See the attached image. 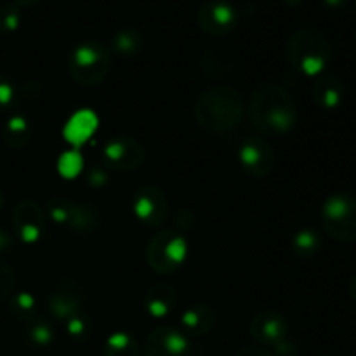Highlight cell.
<instances>
[{
	"label": "cell",
	"instance_id": "obj_1",
	"mask_svg": "<svg viewBox=\"0 0 356 356\" xmlns=\"http://www.w3.org/2000/svg\"><path fill=\"white\" fill-rule=\"evenodd\" d=\"M249 118L263 134L282 136L298 124V108L284 87L268 82L257 87L250 96Z\"/></svg>",
	"mask_w": 356,
	"mask_h": 356
},
{
	"label": "cell",
	"instance_id": "obj_2",
	"mask_svg": "<svg viewBox=\"0 0 356 356\" xmlns=\"http://www.w3.org/2000/svg\"><path fill=\"white\" fill-rule=\"evenodd\" d=\"M243 99L233 87L218 86L207 89L195 103V118L202 129L212 134H222L240 124Z\"/></svg>",
	"mask_w": 356,
	"mask_h": 356
},
{
	"label": "cell",
	"instance_id": "obj_3",
	"mask_svg": "<svg viewBox=\"0 0 356 356\" xmlns=\"http://www.w3.org/2000/svg\"><path fill=\"white\" fill-rule=\"evenodd\" d=\"M332 58V45L325 33L305 26L296 30L287 42V59L296 72L306 76H320Z\"/></svg>",
	"mask_w": 356,
	"mask_h": 356
},
{
	"label": "cell",
	"instance_id": "obj_4",
	"mask_svg": "<svg viewBox=\"0 0 356 356\" xmlns=\"http://www.w3.org/2000/svg\"><path fill=\"white\" fill-rule=\"evenodd\" d=\"M111 54L99 40H86L68 56V72L80 86L92 87L103 82L110 73Z\"/></svg>",
	"mask_w": 356,
	"mask_h": 356
},
{
	"label": "cell",
	"instance_id": "obj_5",
	"mask_svg": "<svg viewBox=\"0 0 356 356\" xmlns=\"http://www.w3.org/2000/svg\"><path fill=\"white\" fill-rule=\"evenodd\" d=\"M322 222L330 238L341 243L356 242V195L337 191L327 197L322 205Z\"/></svg>",
	"mask_w": 356,
	"mask_h": 356
},
{
	"label": "cell",
	"instance_id": "obj_6",
	"mask_svg": "<svg viewBox=\"0 0 356 356\" xmlns=\"http://www.w3.org/2000/svg\"><path fill=\"white\" fill-rule=\"evenodd\" d=\"M188 245L183 235L172 229L160 232L149 240L146 249V263L160 275L176 273L186 259Z\"/></svg>",
	"mask_w": 356,
	"mask_h": 356
},
{
	"label": "cell",
	"instance_id": "obj_7",
	"mask_svg": "<svg viewBox=\"0 0 356 356\" xmlns=\"http://www.w3.org/2000/svg\"><path fill=\"white\" fill-rule=\"evenodd\" d=\"M47 211L56 225L65 226L75 233H90L99 225V216L90 205L68 200V198H52L47 204Z\"/></svg>",
	"mask_w": 356,
	"mask_h": 356
},
{
	"label": "cell",
	"instance_id": "obj_8",
	"mask_svg": "<svg viewBox=\"0 0 356 356\" xmlns=\"http://www.w3.org/2000/svg\"><path fill=\"white\" fill-rule=\"evenodd\" d=\"M197 21L202 30L214 37L232 33L238 24V10L226 0H207L198 9Z\"/></svg>",
	"mask_w": 356,
	"mask_h": 356
},
{
	"label": "cell",
	"instance_id": "obj_9",
	"mask_svg": "<svg viewBox=\"0 0 356 356\" xmlns=\"http://www.w3.org/2000/svg\"><path fill=\"white\" fill-rule=\"evenodd\" d=\"M103 159L110 169L129 172V170H134L143 165L145 148L141 146V143L129 136H117L104 145Z\"/></svg>",
	"mask_w": 356,
	"mask_h": 356
},
{
	"label": "cell",
	"instance_id": "obj_10",
	"mask_svg": "<svg viewBox=\"0 0 356 356\" xmlns=\"http://www.w3.org/2000/svg\"><path fill=\"white\" fill-rule=\"evenodd\" d=\"M240 165L249 176L261 179L273 170L275 149L270 143L259 136L247 138L238 149Z\"/></svg>",
	"mask_w": 356,
	"mask_h": 356
},
{
	"label": "cell",
	"instance_id": "obj_11",
	"mask_svg": "<svg viewBox=\"0 0 356 356\" xmlns=\"http://www.w3.org/2000/svg\"><path fill=\"white\" fill-rule=\"evenodd\" d=\"M169 212V200L160 188L146 184L134 195V214L143 225L159 228L163 225Z\"/></svg>",
	"mask_w": 356,
	"mask_h": 356
},
{
	"label": "cell",
	"instance_id": "obj_12",
	"mask_svg": "<svg viewBox=\"0 0 356 356\" xmlns=\"http://www.w3.org/2000/svg\"><path fill=\"white\" fill-rule=\"evenodd\" d=\"M190 337L174 327H159L149 334L145 356H191Z\"/></svg>",
	"mask_w": 356,
	"mask_h": 356
},
{
	"label": "cell",
	"instance_id": "obj_13",
	"mask_svg": "<svg viewBox=\"0 0 356 356\" xmlns=\"http://www.w3.org/2000/svg\"><path fill=\"white\" fill-rule=\"evenodd\" d=\"M13 229L24 243H35L45 233V216L35 202L23 200L13 211Z\"/></svg>",
	"mask_w": 356,
	"mask_h": 356
},
{
	"label": "cell",
	"instance_id": "obj_14",
	"mask_svg": "<svg viewBox=\"0 0 356 356\" xmlns=\"http://www.w3.org/2000/svg\"><path fill=\"white\" fill-rule=\"evenodd\" d=\"M250 336L266 348H277L289 341V323L280 313L263 312L250 320Z\"/></svg>",
	"mask_w": 356,
	"mask_h": 356
},
{
	"label": "cell",
	"instance_id": "obj_15",
	"mask_svg": "<svg viewBox=\"0 0 356 356\" xmlns=\"http://www.w3.org/2000/svg\"><path fill=\"white\" fill-rule=\"evenodd\" d=\"M83 294L80 285L75 280H63L51 291L47 299V306L51 315L58 322L65 323L70 316L82 312Z\"/></svg>",
	"mask_w": 356,
	"mask_h": 356
},
{
	"label": "cell",
	"instance_id": "obj_16",
	"mask_svg": "<svg viewBox=\"0 0 356 356\" xmlns=\"http://www.w3.org/2000/svg\"><path fill=\"white\" fill-rule=\"evenodd\" d=\"M313 99L325 111L337 110L344 101V86L337 76L320 75L313 83Z\"/></svg>",
	"mask_w": 356,
	"mask_h": 356
},
{
	"label": "cell",
	"instance_id": "obj_17",
	"mask_svg": "<svg viewBox=\"0 0 356 356\" xmlns=\"http://www.w3.org/2000/svg\"><path fill=\"white\" fill-rule=\"evenodd\" d=\"M177 305V292L172 285L169 284H155L153 287L148 289L145 296V308L148 312V315H152L153 318L160 320L165 318L172 313V309Z\"/></svg>",
	"mask_w": 356,
	"mask_h": 356
},
{
	"label": "cell",
	"instance_id": "obj_18",
	"mask_svg": "<svg viewBox=\"0 0 356 356\" xmlns=\"http://www.w3.org/2000/svg\"><path fill=\"white\" fill-rule=\"evenodd\" d=\"M216 315L209 305H193L181 315V332L188 337L205 336L212 330Z\"/></svg>",
	"mask_w": 356,
	"mask_h": 356
},
{
	"label": "cell",
	"instance_id": "obj_19",
	"mask_svg": "<svg viewBox=\"0 0 356 356\" xmlns=\"http://www.w3.org/2000/svg\"><path fill=\"white\" fill-rule=\"evenodd\" d=\"M97 129V117L89 110L73 115L65 125V139L73 146H82L90 139Z\"/></svg>",
	"mask_w": 356,
	"mask_h": 356
},
{
	"label": "cell",
	"instance_id": "obj_20",
	"mask_svg": "<svg viewBox=\"0 0 356 356\" xmlns=\"http://www.w3.org/2000/svg\"><path fill=\"white\" fill-rule=\"evenodd\" d=\"M31 138V127L30 122L23 117V115H13L6 120L2 127V141L6 143L9 148L19 149L28 145Z\"/></svg>",
	"mask_w": 356,
	"mask_h": 356
},
{
	"label": "cell",
	"instance_id": "obj_21",
	"mask_svg": "<svg viewBox=\"0 0 356 356\" xmlns=\"http://www.w3.org/2000/svg\"><path fill=\"white\" fill-rule=\"evenodd\" d=\"M111 47H113V51L118 56L134 58V56L141 54L143 47H145V40H143V35L138 30L124 28V30H118L113 35V38H111Z\"/></svg>",
	"mask_w": 356,
	"mask_h": 356
},
{
	"label": "cell",
	"instance_id": "obj_22",
	"mask_svg": "<svg viewBox=\"0 0 356 356\" xmlns=\"http://www.w3.org/2000/svg\"><path fill=\"white\" fill-rule=\"evenodd\" d=\"M9 312L19 322L30 323L35 318H38V305L37 299L30 294V292H16L13 294L9 302Z\"/></svg>",
	"mask_w": 356,
	"mask_h": 356
},
{
	"label": "cell",
	"instance_id": "obj_23",
	"mask_svg": "<svg viewBox=\"0 0 356 356\" xmlns=\"http://www.w3.org/2000/svg\"><path fill=\"white\" fill-rule=\"evenodd\" d=\"M322 249V236L315 229H301L292 236V252L298 257H313Z\"/></svg>",
	"mask_w": 356,
	"mask_h": 356
},
{
	"label": "cell",
	"instance_id": "obj_24",
	"mask_svg": "<svg viewBox=\"0 0 356 356\" xmlns=\"http://www.w3.org/2000/svg\"><path fill=\"white\" fill-rule=\"evenodd\" d=\"M104 356H139L138 341L127 332H115L104 343Z\"/></svg>",
	"mask_w": 356,
	"mask_h": 356
},
{
	"label": "cell",
	"instance_id": "obj_25",
	"mask_svg": "<svg viewBox=\"0 0 356 356\" xmlns=\"http://www.w3.org/2000/svg\"><path fill=\"white\" fill-rule=\"evenodd\" d=\"M54 329L49 320L38 316L33 322L26 323V339L31 346L49 348L54 343Z\"/></svg>",
	"mask_w": 356,
	"mask_h": 356
},
{
	"label": "cell",
	"instance_id": "obj_26",
	"mask_svg": "<svg viewBox=\"0 0 356 356\" xmlns=\"http://www.w3.org/2000/svg\"><path fill=\"white\" fill-rule=\"evenodd\" d=\"M92 320H90L89 315H86L83 312L75 313V315L70 316L65 322L66 332H68V336L75 341L89 339V336L92 334Z\"/></svg>",
	"mask_w": 356,
	"mask_h": 356
},
{
	"label": "cell",
	"instance_id": "obj_27",
	"mask_svg": "<svg viewBox=\"0 0 356 356\" xmlns=\"http://www.w3.org/2000/svg\"><path fill=\"white\" fill-rule=\"evenodd\" d=\"M21 7L14 2L0 6V33L9 35L19 30L21 26Z\"/></svg>",
	"mask_w": 356,
	"mask_h": 356
},
{
	"label": "cell",
	"instance_id": "obj_28",
	"mask_svg": "<svg viewBox=\"0 0 356 356\" xmlns=\"http://www.w3.org/2000/svg\"><path fill=\"white\" fill-rule=\"evenodd\" d=\"M82 165H83V159L76 149H70V152H66L65 155L59 159V163H58L59 172H61V176L66 177V179H73V177L79 176L80 170H82Z\"/></svg>",
	"mask_w": 356,
	"mask_h": 356
},
{
	"label": "cell",
	"instance_id": "obj_29",
	"mask_svg": "<svg viewBox=\"0 0 356 356\" xmlns=\"http://www.w3.org/2000/svg\"><path fill=\"white\" fill-rule=\"evenodd\" d=\"M17 99H19V94H17V89L13 83V80L0 75V113L13 110L16 106Z\"/></svg>",
	"mask_w": 356,
	"mask_h": 356
},
{
	"label": "cell",
	"instance_id": "obj_30",
	"mask_svg": "<svg viewBox=\"0 0 356 356\" xmlns=\"http://www.w3.org/2000/svg\"><path fill=\"white\" fill-rule=\"evenodd\" d=\"M14 284H16V277H14L13 268L3 263V261H0V301H3V299L13 294Z\"/></svg>",
	"mask_w": 356,
	"mask_h": 356
},
{
	"label": "cell",
	"instance_id": "obj_31",
	"mask_svg": "<svg viewBox=\"0 0 356 356\" xmlns=\"http://www.w3.org/2000/svg\"><path fill=\"white\" fill-rule=\"evenodd\" d=\"M235 356H275L268 350L266 346H261V344H250V346H243Z\"/></svg>",
	"mask_w": 356,
	"mask_h": 356
},
{
	"label": "cell",
	"instance_id": "obj_32",
	"mask_svg": "<svg viewBox=\"0 0 356 356\" xmlns=\"http://www.w3.org/2000/svg\"><path fill=\"white\" fill-rule=\"evenodd\" d=\"M273 355L275 356H299L298 350H296V346L291 343V341H285L284 344H280V346L275 348Z\"/></svg>",
	"mask_w": 356,
	"mask_h": 356
},
{
	"label": "cell",
	"instance_id": "obj_33",
	"mask_svg": "<svg viewBox=\"0 0 356 356\" xmlns=\"http://www.w3.org/2000/svg\"><path fill=\"white\" fill-rule=\"evenodd\" d=\"M14 247V238L10 236L9 232L0 228V252H7Z\"/></svg>",
	"mask_w": 356,
	"mask_h": 356
},
{
	"label": "cell",
	"instance_id": "obj_34",
	"mask_svg": "<svg viewBox=\"0 0 356 356\" xmlns=\"http://www.w3.org/2000/svg\"><path fill=\"white\" fill-rule=\"evenodd\" d=\"M323 3H325L329 9H341V7L346 3V0H323Z\"/></svg>",
	"mask_w": 356,
	"mask_h": 356
},
{
	"label": "cell",
	"instance_id": "obj_35",
	"mask_svg": "<svg viewBox=\"0 0 356 356\" xmlns=\"http://www.w3.org/2000/svg\"><path fill=\"white\" fill-rule=\"evenodd\" d=\"M13 2L19 7H33L38 2H42V0H13Z\"/></svg>",
	"mask_w": 356,
	"mask_h": 356
},
{
	"label": "cell",
	"instance_id": "obj_36",
	"mask_svg": "<svg viewBox=\"0 0 356 356\" xmlns=\"http://www.w3.org/2000/svg\"><path fill=\"white\" fill-rule=\"evenodd\" d=\"M350 298L356 302V275L350 280Z\"/></svg>",
	"mask_w": 356,
	"mask_h": 356
},
{
	"label": "cell",
	"instance_id": "obj_37",
	"mask_svg": "<svg viewBox=\"0 0 356 356\" xmlns=\"http://www.w3.org/2000/svg\"><path fill=\"white\" fill-rule=\"evenodd\" d=\"M282 2L287 3V6H291V7H296V6H299V3H301L302 0H282Z\"/></svg>",
	"mask_w": 356,
	"mask_h": 356
},
{
	"label": "cell",
	"instance_id": "obj_38",
	"mask_svg": "<svg viewBox=\"0 0 356 356\" xmlns=\"http://www.w3.org/2000/svg\"><path fill=\"white\" fill-rule=\"evenodd\" d=\"M3 207V195H2V191H0V209Z\"/></svg>",
	"mask_w": 356,
	"mask_h": 356
}]
</instances>
